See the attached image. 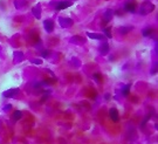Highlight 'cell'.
<instances>
[{
  "mask_svg": "<svg viewBox=\"0 0 158 144\" xmlns=\"http://www.w3.org/2000/svg\"><path fill=\"white\" fill-rule=\"evenodd\" d=\"M136 7H137L136 2H135L133 0H129V1H127L125 5H124V11H125V12H129V13H133V12L136 11Z\"/></svg>",
  "mask_w": 158,
  "mask_h": 144,
  "instance_id": "1",
  "label": "cell"
},
{
  "mask_svg": "<svg viewBox=\"0 0 158 144\" xmlns=\"http://www.w3.org/2000/svg\"><path fill=\"white\" fill-rule=\"evenodd\" d=\"M69 6H72V1H61V2L56 4L55 10L56 11H62V10H66L67 7H69Z\"/></svg>",
  "mask_w": 158,
  "mask_h": 144,
  "instance_id": "2",
  "label": "cell"
},
{
  "mask_svg": "<svg viewBox=\"0 0 158 144\" xmlns=\"http://www.w3.org/2000/svg\"><path fill=\"white\" fill-rule=\"evenodd\" d=\"M109 116H110V118L113 119V122H118V119H119L118 111H117L116 108H111V109L109 110Z\"/></svg>",
  "mask_w": 158,
  "mask_h": 144,
  "instance_id": "3",
  "label": "cell"
},
{
  "mask_svg": "<svg viewBox=\"0 0 158 144\" xmlns=\"http://www.w3.org/2000/svg\"><path fill=\"white\" fill-rule=\"evenodd\" d=\"M43 26H44V28H46V30H47L48 33H50V32H53V29H54V22H53L52 20H44V21H43Z\"/></svg>",
  "mask_w": 158,
  "mask_h": 144,
  "instance_id": "4",
  "label": "cell"
},
{
  "mask_svg": "<svg viewBox=\"0 0 158 144\" xmlns=\"http://www.w3.org/2000/svg\"><path fill=\"white\" fill-rule=\"evenodd\" d=\"M130 93V84H127V86L123 87V89H122V95L123 96H128Z\"/></svg>",
  "mask_w": 158,
  "mask_h": 144,
  "instance_id": "5",
  "label": "cell"
},
{
  "mask_svg": "<svg viewBox=\"0 0 158 144\" xmlns=\"http://www.w3.org/2000/svg\"><path fill=\"white\" fill-rule=\"evenodd\" d=\"M152 33H153V29H152V28H146V29H144V30H143V35H144V36H150Z\"/></svg>",
  "mask_w": 158,
  "mask_h": 144,
  "instance_id": "6",
  "label": "cell"
},
{
  "mask_svg": "<svg viewBox=\"0 0 158 144\" xmlns=\"http://www.w3.org/2000/svg\"><path fill=\"white\" fill-rule=\"evenodd\" d=\"M21 116H22V113L18 110V111H15L14 114H13V119H14V121H18V119L21 118Z\"/></svg>",
  "mask_w": 158,
  "mask_h": 144,
  "instance_id": "7",
  "label": "cell"
},
{
  "mask_svg": "<svg viewBox=\"0 0 158 144\" xmlns=\"http://www.w3.org/2000/svg\"><path fill=\"white\" fill-rule=\"evenodd\" d=\"M87 34H88V36H94L93 39H100V40L104 39L103 35H97V34H93V33H87Z\"/></svg>",
  "mask_w": 158,
  "mask_h": 144,
  "instance_id": "8",
  "label": "cell"
},
{
  "mask_svg": "<svg viewBox=\"0 0 158 144\" xmlns=\"http://www.w3.org/2000/svg\"><path fill=\"white\" fill-rule=\"evenodd\" d=\"M104 33H105V35L110 39L111 38V32H110V28H104Z\"/></svg>",
  "mask_w": 158,
  "mask_h": 144,
  "instance_id": "9",
  "label": "cell"
},
{
  "mask_svg": "<svg viewBox=\"0 0 158 144\" xmlns=\"http://www.w3.org/2000/svg\"><path fill=\"white\" fill-rule=\"evenodd\" d=\"M48 54H49V52H48V50H44V52H42V56H43V58H48V56H47Z\"/></svg>",
  "mask_w": 158,
  "mask_h": 144,
  "instance_id": "10",
  "label": "cell"
}]
</instances>
